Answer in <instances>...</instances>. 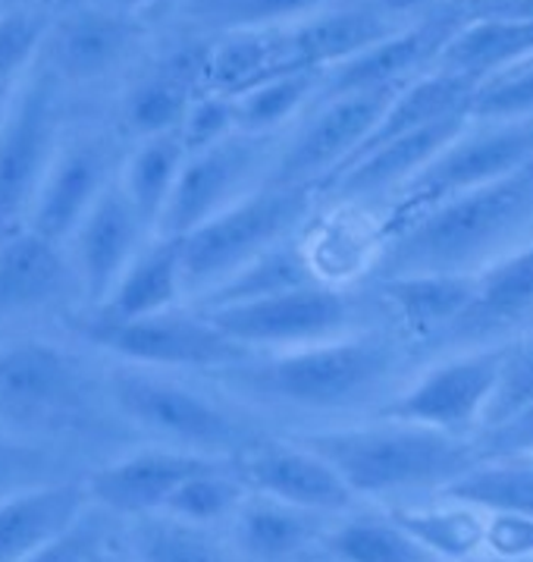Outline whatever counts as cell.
I'll list each match as a JSON object with an SVG mask.
<instances>
[{
	"label": "cell",
	"instance_id": "13",
	"mask_svg": "<svg viewBox=\"0 0 533 562\" xmlns=\"http://www.w3.org/2000/svg\"><path fill=\"white\" fill-rule=\"evenodd\" d=\"M141 42L145 25L138 13H123L94 0H79L64 13H50L38 60L67 89L94 86L126 67L138 54Z\"/></svg>",
	"mask_w": 533,
	"mask_h": 562
},
{
	"label": "cell",
	"instance_id": "33",
	"mask_svg": "<svg viewBox=\"0 0 533 562\" xmlns=\"http://www.w3.org/2000/svg\"><path fill=\"white\" fill-rule=\"evenodd\" d=\"M436 494L474 506L487 516L533 518V462L480 459Z\"/></svg>",
	"mask_w": 533,
	"mask_h": 562
},
{
	"label": "cell",
	"instance_id": "46",
	"mask_svg": "<svg viewBox=\"0 0 533 562\" xmlns=\"http://www.w3.org/2000/svg\"><path fill=\"white\" fill-rule=\"evenodd\" d=\"M502 562H533V518L487 516V550Z\"/></svg>",
	"mask_w": 533,
	"mask_h": 562
},
{
	"label": "cell",
	"instance_id": "9",
	"mask_svg": "<svg viewBox=\"0 0 533 562\" xmlns=\"http://www.w3.org/2000/svg\"><path fill=\"white\" fill-rule=\"evenodd\" d=\"M506 342L443 352L415 381L389 393L379 403L377 415L467 437L484 422V412L499 381V368L506 359Z\"/></svg>",
	"mask_w": 533,
	"mask_h": 562
},
{
	"label": "cell",
	"instance_id": "41",
	"mask_svg": "<svg viewBox=\"0 0 533 562\" xmlns=\"http://www.w3.org/2000/svg\"><path fill=\"white\" fill-rule=\"evenodd\" d=\"M60 477H72V474H69V459L57 447L29 437L0 434V499Z\"/></svg>",
	"mask_w": 533,
	"mask_h": 562
},
{
	"label": "cell",
	"instance_id": "39",
	"mask_svg": "<svg viewBox=\"0 0 533 562\" xmlns=\"http://www.w3.org/2000/svg\"><path fill=\"white\" fill-rule=\"evenodd\" d=\"M320 89V72H276L233 94L239 130L276 135Z\"/></svg>",
	"mask_w": 533,
	"mask_h": 562
},
{
	"label": "cell",
	"instance_id": "44",
	"mask_svg": "<svg viewBox=\"0 0 533 562\" xmlns=\"http://www.w3.org/2000/svg\"><path fill=\"white\" fill-rule=\"evenodd\" d=\"M239 133V116H236V101L233 94L220 91H201L199 98L189 104V111L182 116V145L185 151H204L211 145H217L223 138Z\"/></svg>",
	"mask_w": 533,
	"mask_h": 562
},
{
	"label": "cell",
	"instance_id": "10",
	"mask_svg": "<svg viewBox=\"0 0 533 562\" xmlns=\"http://www.w3.org/2000/svg\"><path fill=\"white\" fill-rule=\"evenodd\" d=\"M533 158V120H470L436 158L393 195V217L383 233L480 182L511 173Z\"/></svg>",
	"mask_w": 533,
	"mask_h": 562
},
{
	"label": "cell",
	"instance_id": "23",
	"mask_svg": "<svg viewBox=\"0 0 533 562\" xmlns=\"http://www.w3.org/2000/svg\"><path fill=\"white\" fill-rule=\"evenodd\" d=\"M72 295H79V280L64 243L29 226L0 239V317L45 315Z\"/></svg>",
	"mask_w": 533,
	"mask_h": 562
},
{
	"label": "cell",
	"instance_id": "18",
	"mask_svg": "<svg viewBox=\"0 0 533 562\" xmlns=\"http://www.w3.org/2000/svg\"><path fill=\"white\" fill-rule=\"evenodd\" d=\"M233 462L251 494L273 496L280 503L311 509L320 516L349 513L355 503V494L345 487L333 465L298 440L280 443L261 437L248 450L233 456Z\"/></svg>",
	"mask_w": 533,
	"mask_h": 562
},
{
	"label": "cell",
	"instance_id": "37",
	"mask_svg": "<svg viewBox=\"0 0 533 562\" xmlns=\"http://www.w3.org/2000/svg\"><path fill=\"white\" fill-rule=\"evenodd\" d=\"M126 540L135 562H236L207 535V528L167 513L129 518Z\"/></svg>",
	"mask_w": 533,
	"mask_h": 562
},
{
	"label": "cell",
	"instance_id": "21",
	"mask_svg": "<svg viewBox=\"0 0 533 562\" xmlns=\"http://www.w3.org/2000/svg\"><path fill=\"white\" fill-rule=\"evenodd\" d=\"M217 459H226V456H204V452L179 450L167 443L148 447V450H135L94 469L86 477V491H89L91 506L104 509L111 518L116 516L129 521V518L163 513L167 499L179 484Z\"/></svg>",
	"mask_w": 533,
	"mask_h": 562
},
{
	"label": "cell",
	"instance_id": "31",
	"mask_svg": "<svg viewBox=\"0 0 533 562\" xmlns=\"http://www.w3.org/2000/svg\"><path fill=\"white\" fill-rule=\"evenodd\" d=\"M317 270L305 246L292 236L280 246L266 248L258 258L229 273L214 290L199 295V308H220V305H239V302H254V299H270V295L290 293L298 286L317 283Z\"/></svg>",
	"mask_w": 533,
	"mask_h": 562
},
{
	"label": "cell",
	"instance_id": "27",
	"mask_svg": "<svg viewBox=\"0 0 533 562\" xmlns=\"http://www.w3.org/2000/svg\"><path fill=\"white\" fill-rule=\"evenodd\" d=\"M533 54V20L474 13L467 10L465 23L452 32L440 47L430 69H443L480 86L489 76L528 60Z\"/></svg>",
	"mask_w": 533,
	"mask_h": 562
},
{
	"label": "cell",
	"instance_id": "1",
	"mask_svg": "<svg viewBox=\"0 0 533 562\" xmlns=\"http://www.w3.org/2000/svg\"><path fill=\"white\" fill-rule=\"evenodd\" d=\"M405 364L401 337L364 327L283 352H254L211 371L236 400L305 415H342L386 400Z\"/></svg>",
	"mask_w": 533,
	"mask_h": 562
},
{
	"label": "cell",
	"instance_id": "6",
	"mask_svg": "<svg viewBox=\"0 0 533 562\" xmlns=\"http://www.w3.org/2000/svg\"><path fill=\"white\" fill-rule=\"evenodd\" d=\"M69 130V89L35 60L0 123V239L29 224V211Z\"/></svg>",
	"mask_w": 533,
	"mask_h": 562
},
{
	"label": "cell",
	"instance_id": "19",
	"mask_svg": "<svg viewBox=\"0 0 533 562\" xmlns=\"http://www.w3.org/2000/svg\"><path fill=\"white\" fill-rule=\"evenodd\" d=\"M148 236L155 233L138 217L120 182L113 180L67 239V255L79 280V295L98 308L111 295L116 280L129 268L135 251L145 246Z\"/></svg>",
	"mask_w": 533,
	"mask_h": 562
},
{
	"label": "cell",
	"instance_id": "17",
	"mask_svg": "<svg viewBox=\"0 0 533 562\" xmlns=\"http://www.w3.org/2000/svg\"><path fill=\"white\" fill-rule=\"evenodd\" d=\"M528 327H533V236L477 270L474 299L436 352L506 342L528 334Z\"/></svg>",
	"mask_w": 533,
	"mask_h": 562
},
{
	"label": "cell",
	"instance_id": "4",
	"mask_svg": "<svg viewBox=\"0 0 533 562\" xmlns=\"http://www.w3.org/2000/svg\"><path fill=\"white\" fill-rule=\"evenodd\" d=\"M314 199L317 189L311 186L261 182L239 202L226 204L192 233L179 236L185 299H199L261 251L292 239L311 217Z\"/></svg>",
	"mask_w": 533,
	"mask_h": 562
},
{
	"label": "cell",
	"instance_id": "16",
	"mask_svg": "<svg viewBox=\"0 0 533 562\" xmlns=\"http://www.w3.org/2000/svg\"><path fill=\"white\" fill-rule=\"evenodd\" d=\"M467 7L443 3L415 23L399 25L374 47L349 57L345 64L327 69L320 76L317 98H333L364 89H399L408 79L433 67L440 47L452 38V32L465 23Z\"/></svg>",
	"mask_w": 533,
	"mask_h": 562
},
{
	"label": "cell",
	"instance_id": "35",
	"mask_svg": "<svg viewBox=\"0 0 533 562\" xmlns=\"http://www.w3.org/2000/svg\"><path fill=\"white\" fill-rule=\"evenodd\" d=\"M280 29H242V32H223L217 42L207 47L204 64V91L239 94L254 82L266 79L276 64Z\"/></svg>",
	"mask_w": 533,
	"mask_h": 562
},
{
	"label": "cell",
	"instance_id": "2",
	"mask_svg": "<svg viewBox=\"0 0 533 562\" xmlns=\"http://www.w3.org/2000/svg\"><path fill=\"white\" fill-rule=\"evenodd\" d=\"M533 236V158L383 233L374 277L477 273Z\"/></svg>",
	"mask_w": 533,
	"mask_h": 562
},
{
	"label": "cell",
	"instance_id": "42",
	"mask_svg": "<svg viewBox=\"0 0 533 562\" xmlns=\"http://www.w3.org/2000/svg\"><path fill=\"white\" fill-rule=\"evenodd\" d=\"M47 25L50 10L42 3H13L0 13V89L13 86L25 69L35 67Z\"/></svg>",
	"mask_w": 533,
	"mask_h": 562
},
{
	"label": "cell",
	"instance_id": "11",
	"mask_svg": "<svg viewBox=\"0 0 533 562\" xmlns=\"http://www.w3.org/2000/svg\"><path fill=\"white\" fill-rule=\"evenodd\" d=\"M276 151V135L239 130L204 151L185 155L170 202L155 226V236L179 239L207 217H214L226 204L239 202L266 180Z\"/></svg>",
	"mask_w": 533,
	"mask_h": 562
},
{
	"label": "cell",
	"instance_id": "25",
	"mask_svg": "<svg viewBox=\"0 0 533 562\" xmlns=\"http://www.w3.org/2000/svg\"><path fill=\"white\" fill-rule=\"evenodd\" d=\"M477 290V273H396L377 277L379 305L399 327V337L436 349L452 324L465 315Z\"/></svg>",
	"mask_w": 533,
	"mask_h": 562
},
{
	"label": "cell",
	"instance_id": "15",
	"mask_svg": "<svg viewBox=\"0 0 533 562\" xmlns=\"http://www.w3.org/2000/svg\"><path fill=\"white\" fill-rule=\"evenodd\" d=\"M89 400L91 374L76 352L38 337L0 346V412L10 418H67Z\"/></svg>",
	"mask_w": 533,
	"mask_h": 562
},
{
	"label": "cell",
	"instance_id": "24",
	"mask_svg": "<svg viewBox=\"0 0 533 562\" xmlns=\"http://www.w3.org/2000/svg\"><path fill=\"white\" fill-rule=\"evenodd\" d=\"M211 42H182L138 72L123 94L120 120L133 138L173 133L189 104L204 91V64Z\"/></svg>",
	"mask_w": 533,
	"mask_h": 562
},
{
	"label": "cell",
	"instance_id": "40",
	"mask_svg": "<svg viewBox=\"0 0 533 562\" xmlns=\"http://www.w3.org/2000/svg\"><path fill=\"white\" fill-rule=\"evenodd\" d=\"M528 415H533V330L506 342V359L480 428L506 430Z\"/></svg>",
	"mask_w": 533,
	"mask_h": 562
},
{
	"label": "cell",
	"instance_id": "28",
	"mask_svg": "<svg viewBox=\"0 0 533 562\" xmlns=\"http://www.w3.org/2000/svg\"><path fill=\"white\" fill-rule=\"evenodd\" d=\"M327 518L311 509H298L273 496L251 494L233 513V547L251 562H292L320 543Z\"/></svg>",
	"mask_w": 533,
	"mask_h": 562
},
{
	"label": "cell",
	"instance_id": "5",
	"mask_svg": "<svg viewBox=\"0 0 533 562\" xmlns=\"http://www.w3.org/2000/svg\"><path fill=\"white\" fill-rule=\"evenodd\" d=\"M104 393L129 425L148 430L167 447L233 459L261 440L229 405L167 371L116 361L104 374Z\"/></svg>",
	"mask_w": 533,
	"mask_h": 562
},
{
	"label": "cell",
	"instance_id": "36",
	"mask_svg": "<svg viewBox=\"0 0 533 562\" xmlns=\"http://www.w3.org/2000/svg\"><path fill=\"white\" fill-rule=\"evenodd\" d=\"M333 0H179V16L201 32L283 29L305 20Z\"/></svg>",
	"mask_w": 533,
	"mask_h": 562
},
{
	"label": "cell",
	"instance_id": "38",
	"mask_svg": "<svg viewBox=\"0 0 533 562\" xmlns=\"http://www.w3.org/2000/svg\"><path fill=\"white\" fill-rule=\"evenodd\" d=\"M245 496H248V487L236 472V462L217 459L207 469L185 477L170 494L163 513L179 518V521H189V525L211 528V525L229 521Z\"/></svg>",
	"mask_w": 533,
	"mask_h": 562
},
{
	"label": "cell",
	"instance_id": "29",
	"mask_svg": "<svg viewBox=\"0 0 533 562\" xmlns=\"http://www.w3.org/2000/svg\"><path fill=\"white\" fill-rule=\"evenodd\" d=\"M185 299L182 286V261H179L177 236H155L135 251L129 268L116 280L111 295L94 308L101 317L129 321L167 312Z\"/></svg>",
	"mask_w": 533,
	"mask_h": 562
},
{
	"label": "cell",
	"instance_id": "26",
	"mask_svg": "<svg viewBox=\"0 0 533 562\" xmlns=\"http://www.w3.org/2000/svg\"><path fill=\"white\" fill-rule=\"evenodd\" d=\"M91 506L86 477H60L0 499V562H16L60 538Z\"/></svg>",
	"mask_w": 533,
	"mask_h": 562
},
{
	"label": "cell",
	"instance_id": "8",
	"mask_svg": "<svg viewBox=\"0 0 533 562\" xmlns=\"http://www.w3.org/2000/svg\"><path fill=\"white\" fill-rule=\"evenodd\" d=\"M76 330L89 346L111 352L116 361L155 371H220L254 356L220 334L204 312H179L177 305L129 321H111L94 312L82 317Z\"/></svg>",
	"mask_w": 533,
	"mask_h": 562
},
{
	"label": "cell",
	"instance_id": "45",
	"mask_svg": "<svg viewBox=\"0 0 533 562\" xmlns=\"http://www.w3.org/2000/svg\"><path fill=\"white\" fill-rule=\"evenodd\" d=\"M107 528H111V516L98 506H89L79 516V521H72L60 538H54L16 562H89L111 540Z\"/></svg>",
	"mask_w": 533,
	"mask_h": 562
},
{
	"label": "cell",
	"instance_id": "49",
	"mask_svg": "<svg viewBox=\"0 0 533 562\" xmlns=\"http://www.w3.org/2000/svg\"><path fill=\"white\" fill-rule=\"evenodd\" d=\"M10 101H13V86H3L0 89V123H3V116L10 111Z\"/></svg>",
	"mask_w": 533,
	"mask_h": 562
},
{
	"label": "cell",
	"instance_id": "7",
	"mask_svg": "<svg viewBox=\"0 0 533 562\" xmlns=\"http://www.w3.org/2000/svg\"><path fill=\"white\" fill-rule=\"evenodd\" d=\"M204 317L248 352H283L324 339L345 337L364 330L361 312L364 305L339 283L317 280L290 293L220 305V308H199Z\"/></svg>",
	"mask_w": 533,
	"mask_h": 562
},
{
	"label": "cell",
	"instance_id": "22",
	"mask_svg": "<svg viewBox=\"0 0 533 562\" xmlns=\"http://www.w3.org/2000/svg\"><path fill=\"white\" fill-rule=\"evenodd\" d=\"M467 123H470V113L462 111L445 116V120H436L430 126H421V130L386 138L349 160L333 180L324 186V192H330L336 202L345 204L396 195L401 186L415 180L423 167L465 130Z\"/></svg>",
	"mask_w": 533,
	"mask_h": 562
},
{
	"label": "cell",
	"instance_id": "47",
	"mask_svg": "<svg viewBox=\"0 0 533 562\" xmlns=\"http://www.w3.org/2000/svg\"><path fill=\"white\" fill-rule=\"evenodd\" d=\"M89 562H135V560L129 557V550H126V553H123V550H113L111 540H107V543H104V547H101Z\"/></svg>",
	"mask_w": 533,
	"mask_h": 562
},
{
	"label": "cell",
	"instance_id": "3",
	"mask_svg": "<svg viewBox=\"0 0 533 562\" xmlns=\"http://www.w3.org/2000/svg\"><path fill=\"white\" fill-rule=\"evenodd\" d=\"M298 443L320 452L355 499L443 491L449 481L480 462L477 443L467 437L379 415L371 425L302 434Z\"/></svg>",
	"mask_w": 533,
	"mask_h": 562
},
{
	"label": "cell",
	"instance_id": "51",
	"mask_svg": "<svg viewBox=\"0 0 533 562\" xmlns=\"http://www.w3.org/2000/svg\"><path fill=\"white\" fill-rule=\"evenodd\" d=\"M0 3H3V0H0Z\"/></svg>",
	"mask_w": 533,
	"mask_h": 562
},
{
	"label": "cell",
	"instance_id": "30",
	"mask_svg": "<svg viewBox=\"0 0 533 562\" xmlns=\"http://www.w3.org/2000/svg\"><path fill=\"white\" fill-rule=\"evenodd\" d=\"M389 516L440 562H467L487 550V513L465 503L440 496L427 506H396Z\"/></svg>",
	"mask_w": 533,
	"mask_h": 562
},
{
	"label": "cell",
	"instance_id": "50",
	"mask_svg": "<svg viewBox=\"0 0 533 562\" xmlns=\"http://www.w3.org/2000/svg\"><path fill=\"white\" fill-rule=\"evenodd\" d=\"M16 3H35V0H16Z\"/></svg>",
	"mask_w": 533,
	"mask_h": 562
},
{
	"label": "cell",
	"instance_id": "20",
	"mask_svg": "<svg viewBox=\"0 0 533 562\" xmlns=\"http://www.w3.org/2000/svg\"><path fill=\"white\" fill-rule=\"evenodd\" d=\"M399 25L396 13L377 3H345V7H324L311 16L298 20L292 29H280L276 64L273 72H327L345 64L361 50L374 47Z\"/></svg>",
	"mask_w": 533,
	"mask_h": 562
},
{
	"label": "cell",
	"instance_id": "43",
	"mask_svg": "<svg viewBox=\"0 0 533 562\" xmlns=\"http://www.w3.org/2000/svg\"><path fill=\"white\" fill-rule=\"evenodd\" d=\"M467 111L470 120H533V54L480 82Z\"/></svg>",
	"mask_w": 533,
	"mask_h": 562
},
{
	"label": "cell",
	"instance_id": "14",
	"mask_svg": "<svg viewBox=\"0 0 533 562\" xmlns=\"http://www.w3.org/2000/svg\"><path fill=\"white\" fill-rule=\"evenodd\" d=\"M120 164L123 158L111 133L67 130L38 186L25 226L67 246L72 229L89 214L91 204L116 180Z\"/></svg>",
	"mask_w": 533,
	"mask_h": 562
},
{
	"label": "cell",
	"instance_id": "48",
	"mask_svg": "<svg viewBox=\"0 0 533 562\" xmlns=\"http://www.w3.org/2000/svg\"><path fill=\"white\" fill-rule=\"evenodd\" d=\"M101 7H113V10H123V13H138L141 7H148L151 0H94Z\"/></svg>",
	"mask_w": 533,
	"mask_h": 562
},
{
	"label": "cell",
	"instance_id": "34",
	"mask_svg": "<svg viewBox=\"0 0 533 562\" xmlns=\"http://www.w3.org/2000/svg\"><path fill=\"white\" fill-rule=\"evenodd\" d=\"M320 547L336 562H440L389 516H355L324 531Z\"/></svg>",
	"mask_w": 533,
	"mask_h": 562
},
{
	"label": "cell",
	"instance_id": "12",
	"mask_svg": "<svg viewBox=\"0 0 533 562\" xmlns=\"http://www.w3.org/2000/svg\"><path fill=\"white\" fill-rule=\"evenodd\" d=\"M396 89H364L320 98V108L280 145L264 182L324 189L352 160L364 138L377 126Z\"/></svg>",
	"mask_w": 533,
	"mask_h": 562
},
{
	"label": "cell",
	"instance_id": "32",
	"mask_svg": "<svg viewBox=\"0 0 533 562\" xmlns=\"http://www.w3.org/2000/svg\"><path fill=\"white\" fill-rule=\"evenodd\" d=\"M185 155L189 151L182 145V135L179 130H173V133L138 138V145L120 164L116 182L151 233L170 202V192L177 186Z\"/></svg>",
	"mask_w": 533,
	"mask_h": 562
}]
</instances>
